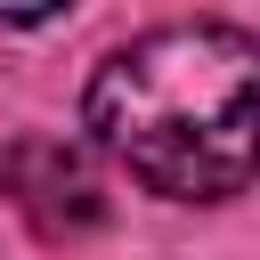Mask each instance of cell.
Returning a JSON list of instances; mask_svg holds the SVG:
<instances>
[{"label":"cell","mask_w":260,"mask_h":260,"mask_svg":"<svg viewBox=\"0 0 260 260\" xmlns=\"http://www.w3.org/2000/svg\"><path fill=\"white\" fill-rule=\"evenodd\" d=\"M252 32L162 24L98 65L81 122L138 187L179 203H228L252 187Z\"/></svg>","instance_id":"1"},{"label":"cell","mask_w":260,"mask_h":260,"mask_svg":"<svg viewBox=\"0 0 260 260\" xmlns=\"http://www.w3.org/2000/svg\"><path fill=\"white\" fill-rule=\"evenodd\" d=\"M0 187L16 195V211L41 236H81L106 219V187L81 162V146H65V138H16L0 154Z\"/></svg>","instance_id":"2"}]
</instances>
